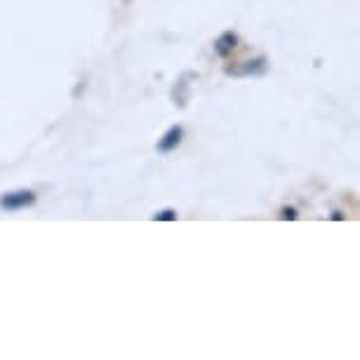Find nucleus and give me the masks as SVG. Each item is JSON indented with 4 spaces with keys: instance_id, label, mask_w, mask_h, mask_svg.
I'll list each match as a JSON object with an SVG mask.
<instances>
[{
    "instance_id": "6",
    "label": "nucleus",
    "mask_w": 360,
    "mask_h": 360,
    "mask_svg": "<svg viewBox=\"0 0 360 360\" xmlns=\"http://www.w3.org/2000/svg\"><path fill=\"white\" fill-rule=\"evenodd\" d=\"M283 219H297V212L292 207H285L283 210Z\"/></svg>"
},
{
    "instance_id": "4",
    "label": "nucleus",
    "mask_w": 360,
    "mask_h": 360,
    "mask_svg": "<svg viewBox=\"0 0 360 360\" xmlns=\"http://www.w3.org/2000/svg\"><path fill=\"white\" fill-rule=\"evenodd\" d=\"M264 66H266V59L259 57V59H255V62H245L243 69H236L231 73H259V71H264Z\"/></svg>"
},
{
    "instance_id": "2",
    "label": "nucleus",
    "mask_w": 360,
    "mask_h": 360,
    "mask_svg": "<svg viewBox=\"0 0 360 360\" xmlns=\"http://www.w3.org/2000/svg\"><path fill=\"white\" fill-rule=\"evenodd\" d=\"M181 137H184V130H181L179 125H176V127H169V130L165 132V137H162V139L158 141V148H160L162 153L172 151V148L179 146Z\"/></svg>"
},
{
    "instance_id": "5",
    "label": "nucleus",
    "mask_w": 360,
    "mask_h": 360,
    "mask_svg": "<svg viewBox=\"0 0 360 360\" xmlns=\"http://www.w3.org/2000/svg\"><path fill=\"white\" fill-rule=\"evenodd\" d=\"M153 219H165V221H172L176 219V214L172 212V210H165V212H160V214H155Z\"/></svg>"
},
{
    "instance_id": "3",
    "label": "nucleus",
    "mask_w": 360,
    "mask_h": 360,
    "mask_svg": "<svg viewBox=\"0 0 360 360\" xmlns=\"http://www.w3.org/2000/svg\"><path fill=\"white\" fill-rule=\"evenodd\" d=\"M236 43H238L236 33H221V36L217 38V43H214V52L219 54V57H226V54H231L236 50Z\"/></svg>"
},
{
    "instance_id": "1",
    "label": "nucleus",
    "mask_w": 360,
    "mask_h": 360,
    "mask_svg": "<svg viewBox=\"0 0 360 360\" xmlns=\"http://www.w3.org/2000/svg\"><path fill=\"white\" fill-rule=\"evenodd\" d=\"M36 202V193L33 191H12V193H5L0 198V207L3 210H22V207H29Z\"/></svg>"
}]
</instances>
